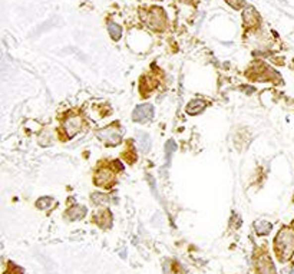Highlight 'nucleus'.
Masks as SVG:
<instances>
[{"label": "nucleus", "mask_w": 294, "mask_h": 274, "mask_svg": "<svg viewBox=\"0 0 294 274\" xmlns=\"http://www.w3.org/2000/svg\"><path fill=\"white\" fill-rule=\"evenodd\" d=\"M108 32H109V35H111V38L114 41H119L120 36H122V28H120L119 25L114 23V22H109L108 23Z\"/></svg>", "instance_id": "nucleus-12"}, {"label": "nucleus", "mask_w": 294, "mask_h": 274, "mask_svg": "<svg viewBox=\"0 0 294 274\" xmlns=\"http://www.w3.org/2000/svg\"><path fill=\"white\" fill-rule=\"evenodd\" d=\"M257 270H258V274H277L274 266H273V261L270 260L267 256H264L258 260Z\"/></svg>", "instance_id": "nucleus-7"}, {"label": "nucleus", "mask_w": 294, "mask_h": 274, "mask_svg": "<svg viewBox=\"0 0 294 274\" xmlns=\"http://www.w3.org/2000/svg\"><path fill=\"white\" fill-rule=\"evenodd\" d=\"M227 3L231 6V7H234V9H241V6H242V3H244V0H227Z\"/></svg>", "instance_id": "nucleus-16"}, {"label": "nucleus", "mask_w": 294, "mask_h": 274, "mask_svg": "<svg viewBox=\"0 0 294 274\" xmlns=\"http://www.w3.org/2000/svg\"><path fill=\"white\" fill-rule=\"evenodd\" d=\"M52 204H54V198H51V197H42L36 201V207L40 210H48V208H51Z\"/></svg>", "instance_id": "nucleus-15"}, {"label": "nucleus", "mask_w": 294, "mask_h": 274, "mask_svg": "<svg viewBox=\"0 0 294 274\" xmlns=\"http://www.w3.org/2000/svg\"><path fill=\"white\" fill-rule=\"evenodd\" d=\"M141 16L148 28L154 29V30H161L165 26V14L160 7H152L147 12H144Z\"/></svg>", "instance_id": "nucleus-2"}, {"label": "nucleus", "mask_w": 294, "mask_h": 274, "mask_svg": "<svg viewBox=\"0 0 294 274\" xmlns=\"http://www.w3.org/2000/svg\"><path fill=\"white\" fill-rule=\"evenodd\" d=\"M136 141H138V147H139V150L141 152H148L149 151V148H151V138L148 134L145 132H138L136 134Z\"/></svg>", "instance_id": "nucleus-11"}, {"label": "nucleus", "mask_w": 294, "mask_h": 274, "mask_svg": "<svg viewBox=\"0 0 294 274\" xmlns=\"http://www.w3.org/2000/svg\"><path fill=\"white\" fill-rule=\"evenodd\" d=\"M154 113V108L149 104H144V105H138L132 112V119L135 122H144L149 118H152Z\"/></svg>", "instance_id": "nucleus-6"}, {"label": "nucleus", "mask_w": 294, "mask_h": 274, "mask_svg": "<svg viewBox=\"0 0 294 274\" xmlns=\"http://www.w3.org/2000/svg\"><path fill=\"white\" fill-rule=\"evenodd\" d=\"M274 248L277 250L281 260H289L294 253V230L293 228H281L274 240Z\"/></svg>", "instance_id": "nucleus-1"}, {"label": "nucleus", "mask_w": 294, "mask_h": 274, "mask_svg": "<svg viewBox=\"0 0 294 274\" xmlns=\"http://www.w3.org/2000/svg\"><path fill=\"white\" fill-rule=\"evenodd\" d=\"M205 107H207V102L205 101H202V99H192L187 105V113H189V115L201 113L202 110H205Z\"/></svg>", "instance_id": "nucleus-9"}, {"label": "nucleus", "mask_w": 294, "mask_h": 274, "mask_svg": "<svg viewBox=\"0 0 294 274\" xmlns=\"http://www.w3.org/2000/svg\"><path fill=\"white\" fill-rule=\"evenodd\" d=\"M94 181L95 185H98V187H111L115 181V172L111 168L104 166V168L96 171Z\"/></svg>", "instance_id": "nucleus-4"}, {"label": "nucleus", "mask_w": 294, "mask_h": 274, "mask_svg": "<svg viewBox=\"0 0 294 274\" xmlns=\"http://www.w3.org/2000/svg\"><path fill=\"white\" fill-rule=\"evenodd\" d=\"M255 231H257V234H260V235H266V234L271 231V224L268 221L261 219V221H258L255 224Z\"/></svg>", "instance_id": "nucleus-13"}, {"label": "nucleus", "mask_w": 294, "mask_h": 274, "mask_svg": "<svg viewBox=\"0 0 294 274\" xmlns=\"http://www.w3.org/2000/svg\"><path fill=\"white\" fill-rule=\"evenodd\" d=\"M91 201L94 203L95 206H104L108 203V197L105 194H101V192H95L91 197Z\"/></svg>", "instance_id": "nucleus-14"}, {"label": "nucleus", "mask_w": 294, "mask_h": 274, "mask_svg": "<svg viewBox=\"0 0 294 274\" xmlns=\"http://www.w3.org/2000/svg\"><path fill=\"white\" fill-rule=\"evenodd\" d=\"M98 137L102 142H105L107 145H118L122 141V134L120 129L115 125H111L108 128H104L98 132Z\"/></svg>", "instance_id": "nucleus-3"}, {"label": "nucleus", "mask_w": 294, "mask_h": 274, "mask_svg": "<svg viewBox=\"0 0 294 274\" xmlns=\"http://www.w3.org/2000/svg\"><path fill=\"white\" fill-rule=\"evenodd\" d=\"M86 216V208L83 206L70 207L66 211V217L69 219H80Z\"/></svg>", "instance_id": "nucleus-10"}, {"label": "nucleus", "mask_w": 294, "mask_h": 274, "mask_svg": "<svg viewBox=\"0 0 294 274\" xmlns=\"http://www.w3.org/2000/svg\"><path fill=\"white\" fill-rule=\"evenodd\" d=\"M63 129L66 132L67 138H73L75 135H78L82 129V119L78 115H73V116H69L66 118V121L63 123Z\"/></svg>", "instance_id": "nucleus-5"}, {"label": "nucleus", "mask_w": 294, "mask_h": 274, "mask_svg": "<svg viewBox=\"0 0 294 274\" xmlns=\"http://www.w3.org/2000/svg\"><path fill=\"white\" fill-rule=\"evenodd\" d=\"M242 19H244V23L247 26H255L260 22V16H258L254 7H247L242 12Z\"/></svg>", "instance_id": "nucleus-8"}]
</instances>
